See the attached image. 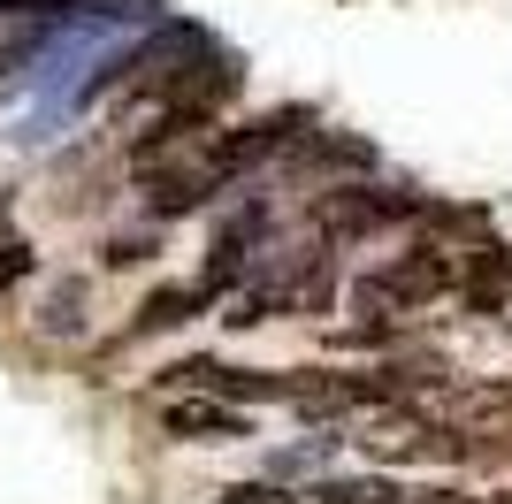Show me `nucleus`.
I'll use <instances>...</instances> for the list:
<instances>
[{"mask_svg": "<svg viewBox=\"0 0 512 504\" xmlns=\"http://www.w3.org/2000/svg\"><path fill=\"white\" fill-rule=\"evenodd\" d=\"M459 275H467L459 252L413 245V252H398V260H383V268H367L360 283H352V314H360V329H390L398 314H421L428 298L459 291Z\"/></svg>", "mask_w": 512, "mask_h": 504, "instance_id": "nucleus-1", "label": "nucleus"}, {"mask_svg": "<svg viewBox=\"0 0 512 504\" xmlns=\"http://www.w3.org/2000/svg\"><path fill=\"white\" fill-rule=\"evenodd\" d=\"M161 436H176V443H237V436H253V413H245V405H222V398H169L161 405Z\"/></svg>", "mask_w": 512, "mask_h": 504, "instance_id": "nucleus-2", "label": "nucleus"}, {"mask_svg": "<svg viewBox=\"0 0 512 504\" xmlns=\"http://www.w3.org/2000/svg\"><path fill=\"white\" fill-rule=\"evenodd\" d=\"M207 306V291H192V283H161V291L138 306V321H130V336H153V329H184V321Z\"/></svg>", "mask_w": 512, "mask_h": 504, "instance_id": "nucleus-3", "label": "nucleus"}, {"mask_svg": "<svg viewBox=\"0 0 512 504\" xmlns=\"http://www.w3.org/2000/svg\"><path fill=\"white\" fill-rule=\"evenodd\" d=\"M39 329H46V336H69V329H85V283H62V291L46 298Z\"/></svg>", "mask_w": 512, "mask_h": 504, "instance_id": "nucleus-4", "label": "nucleus"}, {"mask_svg": "<svg viewBox=\"0 0 512 504\" xmlns=\"http://www.w3.org/2000/svg\"><path fill=\"white\" fill-rule=\"evenodd\" d=\"M23 275H31V245H23V237H8V245H0V298L16 291Z\"/></svg>", "mask_w": 512, "mask_h": 504, "instance_id": "nucleus-5", "label": "nucleus"}, {"mask_svg": "<svg viewBox=\"0 0 512 504\" xmlns=\"http://www.w3.org/2000/svg\"><path fill=\"white\" fill-rule=\"evenodd\" d=\"M214 504H291V497H276L268 482H237V489H222Z\"/></svg>", "mask_w": 512, "mask_h": 504, "instance_id": "nucleus-6", "label": "nucleus"}, {"mask_svg": "<svg viewBox=\"0 0 512 504\" xmlns=\"http://www.w3.org/2000/svg\"><path fill=\"white\" fill-rule=\"evenodd\" d=\"M153 237H107V268H130V260H146Z\"/></svg>", "mask_w": 512, "mask_h": 504, "instance_id": "nucleus-7", "label": "nucleus"}]
</instances>
